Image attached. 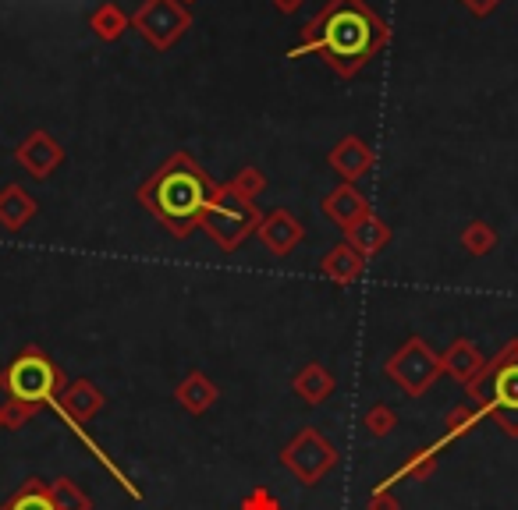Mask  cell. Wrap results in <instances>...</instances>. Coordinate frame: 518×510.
Masks as SVG:
<instances>
[{
  "instance_id": "obj_1",
  "label": "cell",
  "mask_w": 518,
  "mask_h": 510,
  "mask_svg": "<svg viewBox=\"0 0 518 510\" xmlns=\"http://www.w3.org/2000/svg\"><path fill=\"white\" fill-rule=\"evenodd\" d=\"M391 43V25L369 8L366 0H327L316 18L302 25L299 47H291L288 61L320 54L330 71L355 78L369 61H377Z\"/></svg>"
},
{
  "instance_id": "obj_2",
  "label": "cell",
  "mask_w": 518,
  "mask_h": 510,
  "mask_svg": "<svg viewBox=\"0 0 518 510\" xmlns=\"http://www.w3.org/2000/svg\"><path fill=\"white\" fill-rule=\"evenodd\" d=\"M217 188L189 153H174L150 181L139 185V202L174 234L189 238L203 224L206 209L217 199Z\"/></svg>"
},
{
  "instance_id": "obj_3",
  "label": "cell",
  "mask_w": 518,
  "mask_h": 510,
  "mask_svg": "<svg viewBox=\"0 0 518 510\" xmlns=\"http://www.w3.org/2000/svg\"><path fill=\"white\" fill-rule=\"evenodd\" d=\"M259 220L263 217H259L256 202H249L245 195H238L231 185H220L217 199L210 202V209H206V217L199 227H203V231L210 234L224 252H235V248L256 231Z\"/></svg>"
},
{
  "instance_id": "obj_4",
  "label": "cell",
  "mask_w": 518,
  "mask_h": 510,
  "mask_svg": "<svg viewBox=\"0 0 518 510\" xmlns=\"http://www.w3.org/2000/svg\"><path fill=\"white\" fill-rule=\"evenodd\" d=\"M384 372L394 387H401V394H409V397H423L426 390L444 376V369H440V355L426 344L423 337L405 340V344L387 358Z\"/></svg>"
},
{
  "instance_id": "obj_5",
  "label": "cell",
  "mask_w": 518,
  "mask_h": 510,
  "mask_svg": "<svg viewBox=\"0 0 518 510\" xmlns=\"http://www.w3.org/2000/svg\"><path fill=\"white\" fill-rule=\"evenodd\" d=\"M0 387L8 390V397L29 404L54 401L57 390V369L40 348H25L8 369L0 372Z\"/></svg>"
},
{
  "instance_id": "obj_6",
  "label": "cell",
  "mask_w": 518,
  "mask_h": 510,
  "mask_svg": "<svg viewBox=\"0 0 518 510\" xmlns=\"http://www.w3.org/2000/svg\"><path fill=\"white\" fill-rule=\"evenodd\" d=\"M483 372L490 379V404L483 415L497 418L508 436H518V340H511Z\"/></svg>"
},
{
  "instance_id": "obj_7",
  "label": "cell",
  "mask_w": 518,
  "mask_h": 510,
  "mask_svg": "<svg viewBox=\"0 0 518 510\" xmlns=\"http://www.w3.org/2000/svg\"><path fill=\"white\" fill-rule=\"evenodd\" d=\"M192 25V11L181 0H142L132 15V29L153 50H171Z\"/></svg>"
},
{
  "instance_id": "obj_8",
  "label": "cell",
  "mask_w": 518,
  "mask_h": 510,
  "mask_svg": "<svg viewBox=\"0 0 518 510\" xmlns=\"http://www.w3.org/2000/svg\"><path fill=\"white\" fill-rule=\"evenodd\" d=\"M281 464L302 486H316L338 464V450L330 447V440L320 429H302V433H295V440L284 443Z\"/></svg>"
},
{
  "instance_id": "obj_9",
  "label": "cell",
  "mask_w": 518,
  "mask_h": 510,
  "mask_svg": "<svg viewBox=\"0 0 518 510\" xmlns=\"http://www.w3.org/2000/svg\"><path fill=\"white\" fill-rule=\"evenodd\" d=\"M15 160H18V167H22L25 174H29V178L47 181L50 174H54V170L64 163V146H61V142H57L50 132L36 128V132H29L22 142H18Z\"/></svg>"
},
{
  "instance_id": "obj_10",
  "label": "cell",
  "mask_w": 518,
  "mask_h": 510,
  "mask_svg": "<svg viewBox=\"0 0 518 510\" xmlns=\"http://www.w3.org/2000/svg\"><path fill=\"white\" fill-rule=\"evenodd\" d=\"M256 234H259V241H263V248H267L270 255H277V259L291 255L295 248L302 245V238H306L299 217L288 213V209H270L267 217L259 220Z\"/></svg>"
},
{
  "instance_id": "obj_11",
  "label": "cell",
  "mask_w": 518,
  "mask_h": 510,
  "mask_svg": "<svg viewBox=\"0 0 518 510\" xmlns=\"http://www.w3.org/2000/svg\"><path fill=\"white\" fill-rule=\"evenodd\" d=\"M327 163L345 185H355V181L366 178L369 170H373V149H369L359 135H345V139L327 153Z\"/></svg>"
},
{
  "instance_id": "obj_12",
  "label": "cell",
  "mask_w": 518,
  "mask_h": 510,
  "mask_svg": "<svg viewBox=\"0 0 518 510\" xmlns=\"http://www.w3.org/2000/svg\"><path fill=\"white\" fill-rule=\"evenodd\" d=\"M323 213H327L330 224H338L341 231H348V227H355L369 213V202L359 188L341 181V185L323 199Z\"/></svg>"
},
{
  "instance_id": "obj_13",
  "label": "cell",
  "mask_w": 518,
  "mask_h": 510,
  "mask_svg": "<svg viewBox=\"0 0 518 510\" xmlns=\"http://www.w3.org/2000/svg\"><path fill=\"white\" fill-rule=\"evenodd\" d=\"M54 404L71 422H89V418H96L103 411V390L96 383H89V379H75Z\"/></svg>"
},
{
  "instance_id": "obj_14",
  "label": "cell",
  "mask_w": 518,
  "mask_h": 510,
  "mask_svg": "<svg viewBox=\"0 0 518 510\" xmlns=\"http://www.w3.org/2000/svg\"><path fill=\"white\" fill-rule=\"evenodd\" d=\"M320 273L327 280H334L338 287H348L366 273V255H362L359 248L348 245V241H341V245H334L327 255H323Z\"/></svg>"
},
{
  "instance_id": "obj_15",
  "label": "cell",
  "mask_w": 518,
  "mask_h": 510,
  "mask_svg": "<svg viewBox=\"0 0 518 510\" xmlns=\"http://www.w3.org/2000/svg\"><path fill=\"white\" fill-rule=\"evenodd\" d=\"M440 369H444V376L455 379V383H465V387H469L472 379L487 369V362H483V355L476 351V344H472V340L458 337L455 344H451V348L440 355Z\"/></svg>"
},
{
  "instance_id": "obj_16",
  "label": "cell",
  "mask_w": 518,
  "mask_h": 510,
  "mask_svg": "<svg viewBox=\"0 0 518 510\" xmlns=\"http://www.w3.org/2000/svg\"><path fill=\"white\" fill-rule=\"evenodd\" d=\"M174 397H178V404L189 411V415H206V411L217 404L220 390H217V383H213L210 376H203V372H189V376L178 383Z\"/></svg>"
},
{
  "instance_id": "obj_17",
  "label": "cell",
  "mask_w": 518,
  "mask_h": 510,
  "mask_svg": "<svg viewBox=\"0 0 518 510\" xmlns=\"http://www.w3.org/2000/svg\"><path fill=\"white\" fill-rule=\"evenodd\" d=\"M36 213H40V206L22 185H8L0 192V227L4 231H22Z\"/></svg>"
},
{
  "instance_id": "obj_18",
  "label": "cell",
  "mask_w": 518,
  "mask_h": 510,
  "mask_svg": "<svg viewBox=\"0 0 518 510\" xmlns=\"http://www.w3.org/2000/svg\"><path fill=\"white\" fill-rule=\"evenodd\" d=\"M291 390H295V394H299L309 408H316V404H323L330 394H334V376H330L327 365L309 362V365H302L299 369V376L291 379Z\"/></svg>"
},
{
  "instance_id": "obj_19",
  "label": "cell",
  "mask_w": 518,
  "mask_h": 510,
  "mask_svg": "<svg viewBox=\"0 0 518 510\" xmlns=\"http://www.w3.org/2000/svg\"><path fill=\"white\" fill-rule=\"evenodd\" d=\"M345 234H348V238H345L348 245L359 248V252L366 255V259H369V255H377L380 248H384L387 241H391V227H387L384 220H380L377 213H373V209H369L366 217H362L355 227H348Z\"/></svg>"
},
{
  "instance_id": "obj_20",
  "label": "cell",
  "mask_w": 518,
  "mask_h": 510,
  "mask_svg": "<svg viewBox=\"0 0 518 510\" xmlns=\"http://www.w3.org/2000/svg\"><path fill=\"white\" fill-rule=\"evenodd\" d=\"M89 29H93L96 39H103V43H118V39L125 36V29H132V15H125L121 4H114V0H103L100 8L89 15Z\"/></svg>"
},
{
  "instance_id": "obj_21",
  "label": "cell",
  "mask_w": 518,
  "mask_h": 510,
  "mask_svg": "<svg viewBox=\"0 0 518 510\" xmlns=\"http://www.w3.org/2000/svg\"><path fill=\"white\" fill-rule=\"evenodd\" d=\"M444 450V443H433V447H423V450H416V454L409 457V461L401 464L398 472L391 475V479H384L377 489H391L398 479H430L433 472H437V454Z\"/></svg>"
},
{
  "instance_id": "obj_22",
  "label": "cell",
  "mask_w": 518,
  "mask_h": 510,
  "mask_svg": "<svg viewBox=\"0 0 518 510\" xmlns=\"http://www.w3.org/2000/svg\"><path fill=\"white\" fill-rule=\"evenodd\" d=\"M497 231L487 224V220H472V224H465V231L458 234V245L465 248V252L472 255V259H479V255H490L497 248Z\"/></svg>"
},
{
  "instance_id": "obj_23",
  "label": "cell",
  "mask_w": 518,
  "mask_h": 510,
  "mask_svg": "<svg viewBox=\"0 0 518 510\" xmlns=\"http://www.w3.org/2000/svg\"><path fill=\"white\" fill-rule=\"evenodd\" d=\"M479 418H483V411L469 408V404H458V408H451L448 418H444V440H440V443H451V440H462V436H469L472 429L479 425Z\"/></svg>"
},
{
  "instance_id": "obj_24",
  "label": "cell",
  "mask_w": 518,
  "mask_h": 510,
  "mask_svg": "<svg viewBox=\"0 0 518 510\" xmlns=\"http://www.w3.org/2000/svg\"><path fill=\"white\" fill-rule=\"evenodd\" d=\"M50 500H54L57 510H93V503H89V496L82 493L79 486L71 479H57L50 482Z\"/></svg>"
},
{
  "instance_id": "obj_25",
  "label": "cell",
  "mask_w": 518,
  "mask_h": 510,
  "mask_svg": "<svg viewBox=\"0 0 518 510\" xmlns=\"http://www.w3.org/2000/svg\"><path fill=\"white\" fill-rule=\"evenodd\" d=\"M4 510H57L50 500V486H43L40 479H29V486L15 496Z\"/></svg>"
},
{
  "instance_id": "obj_26",
  "label": "cell",
  "mask_w": 518,
  "mask_h": 510,
  "mask_svg": "<svg viewBox=\"0 0 518 510\" xmlns=\"http://www.w3.org/2000/svg\"><path fill=\"white\" fill-rule=\"evenodd\" d=\"M362 425H366V433L373 436V440H384V436L394 433L398 415H394V408H387V404H373V408L366 411V418H362Z\"/></svg>"
},
{
  "instance_id": "obj_27",
  "label": "cell",
  "mask_w": 518,
  "mask_h": 510,
  "mask_svg": "<svg viewBox=\"0 0 518 510\" xmlns=\"http://www.w3.org/2000/svg\"><path fill=\"white\" fill-rule=\"evenodd\" d=\"M36 411H40V404L15 401V397H11V401L0 408V418H4V425H8V429H22V425L32 422V415H36Z\"/></svg>"
},
{
  "instance_id": "obj_28",
  "label": "cell",
  "mask_w": 518,
  "mask_h": 510,
  "mask_svg": "<svg viewBox=\"0 0 518 510\" xmlns=\"http://www.w3.org/2000/svg\"><path fill=\"white\" fill-rule=\"evenodd\" d=\"M231 188L252 202V199H259V195H263V188H267V178H263L256 167H245V170H238V178L231 181Z\"/></svg>"
},
{
  "instance_id": "obj_29",
  "label": "cell",
  "mask_w": 518,
  "mask_h": 510,
  "mask_svg": "<svg viewBox=\"0 0 518 510\" xmlns=\"http://www.w3.org/2000/svg\"><path fill=\"white\" fill-rule=\"evenodd\" d=\"M238 510H281V503H277V496L270 493V489L259 486V489H252L242 503H238Z\"/></svg>"
},
{
  "instance_id": "obj_30",
  "label": "cell",
  "mask_w": 518,
  "mask_h": 510,
  "mask_svg": "<svg viewBox=\"0 0 518 510\" xmlns=\"http://www.w3.org/2000/svg\"><path fill=\"white\" fill-rule=\"evenodd\" d=\"M366 510H401V500L391 493V489H373Z\"/></svg>"
},
{
  "instance_id": "obj_31",
  "label": "cell",
  "mask_w": 518,
  "mask_h": 510,
  "mask_svg": "<svg viewBox=\"0 0 518 510\" xmlns=\"http://www.w3.org/2000/svg\"><path fill=\"white\" fill-rule=\"evenodd\" d=\"M465 8L472 11L476 18H487V15H494L497 8H501V0H462Z\"/></svg>"
},
{
  "instance_id": "obj_32",
  "label": "cell",
  "mask_w": 518,
  "mask_h": 510,
  "mask_svg": "<svg viewBox=\"0 0 518 510\" xmlns=\"http://www.w3.org/2000/svg\"><path fill=\"white\" fill-rule=\"evenodd\" d=\"M302 4H306V0H274V8L281 11V15H295Z\"/></svg>"
},
{
  "instance_id": "obj_33",
  "label": "cell",
  "mask_w": 518,
  "mask_h": 510,
  "mask_svg": "<svg viewBox=\"0 0 518 510\" xmlns=\"http://www.w3.org/2000/svg\"><path fill=\"white\" fill-rule=\"evenodd\" d=\"M181 4H192V0H181Z\"/></svg>"
},
{
  "instance_id": "obj_34",
  "label": "cell",
  "mask_w": 518,
  "mask_h": 510,
  "mask_svg": "<svg viewBox=\"0 0 518 510\" xmlns=\"http://www.w3.org/2000/svg\"><path fill=\"white\" fill-rule=\"evenodd\" d=\"M0 425H4V418H0Z\"/></svg>"
}]
</instances>
